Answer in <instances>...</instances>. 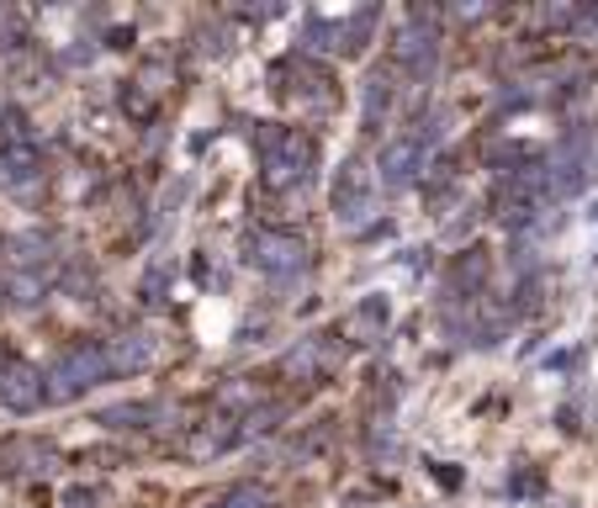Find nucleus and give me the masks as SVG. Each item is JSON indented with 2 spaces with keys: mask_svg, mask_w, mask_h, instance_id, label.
Returning a JSON list of instances; mask_svg holds the SVG:
<instances>
[{
  "mask_svg": "<svg viewBox=\"0 0 598 508\" xmlns=\"http://www.w3.org/2000/svg\"><path fill=\"white\" fill-rule=\"evenodd\" d=\"M255 144H260V180L270 191H291L302 186L318 165V144L302 127H281V122H255Z\"/></svg>",
  "mask_w": 598,
  "mask_h": 508,
  "instance_id": "nucleus-1",
  "label": "nucleus"
},
{
  "mask_svg": "<svg viewBox=\"0 0 598 508\" xmlns=\"http://www.w3.org/2000/svg\"><path fill=\"white\" fill-rule=\"evenodd\" d=\"M106 376H112L106 344H70V350L43 371V392H49V403H70V397H80V392L101 387Z\"/></svg>",
  "mask_w": 598,
  "mask_h": 508,
  "instance_id": "nucleus-2",
  "label": "nucleus"
},
{
  "mask_svg": "<svg viewBox=\"0 0 598 508\" xmlns=\"http://www.w3.org/2000/svg\"><path fill=\"white\" fill-rule=\"evenodd\" d=\"M377 212V169H365V159H344L334 175V218L339 228H360Z\"/></svg>",
  "mask_w": 598,
  "mask_h": 508,
  "instance_id": "nucleus-3",
  "label": "nucleus"
},
{
  "mask_svg": "<svg viewBox=\"0 0 598 508\" xmlns=\"http://www.w3.org/2000/svg\"><path fill=\"white\" fill-rule=\"evenodd\" d=\"M249 266L265 270V276H297L308 266V239L291 234V228H260L249 239Z\"/></svg>",
  "mask_w": 598,
  "mask_h": 508,
  "instance_id": "nucleus-4",
  "label": "nucleus"
},
{
  "mask_svg": "<svg viewBox=\"0 0 598 508\" xmlns=\"http://www.w3.org/2000/svg\"><path fill=\"white\" fill-rule=\"evenodd\" d=\"M424 154H430V133H398V138H386L382 154H377V180H382L386 191L413 186L419 169H424Z\"/></svg>",
  "mask_w": 598,
  "mask_h": 508,
  "instance_id": "nucleus-5",
  "label": "nucleus"
},
{
  "mask_svg": "<svg viewBox=\"0 0 598 508\" xmlns=\"http://www.w3.org/2000/svg\"><path fill=\"white\" fill-rule=\"evenodd\" d=\"M43 397H49V392H43V371H38V365L17 361V355H11V361H0V403H6V408H11V413H32Z\"/></svg>",
  "mask_w": 598,
  "mask_h": 508,
  "instance_id": "nucleus-6",
  "label": "nucleus"
},
{
  "mask_svg": "<svg viewBox=\"0 0 598 508\" xmlns=\"http://www.w3.org/2000/svg\"><path fill=\"white\" fill-rule=\"evenodd\" d=\"M386 323H392V302L386 297H360L355 308L344 313V323H339V339L344 344H377L386 334Z\"/></svg>",
  "mask_w": 598,
  "mask_h": 508,
  "instance_id": "nucleus-7",
  "label": "nucleus"
},
{
  "mask_svg": "<svg viewBox=\"0 0 598 508\" xmlns=\"http://www.w3.org/2000/svg\"><path fill=\"white\" fill-rule=\"evenodd\" d=\"M0 255H6V276L11 270H53V234L22 228V234L0 239Z\"/></svg>",
  "mask_w": 598,
  "mask_h": 508,
  "instance_id": "nucleus-8",
  "label": "nucleus"
},
{
  "mask_svg": "<svg viewBox=\"0 0 598 508\" xmlns=\"http://www.w3.org/2000/svg\"><path fill=\"white\" fill-rule=\"evenodd\" d=\"M32 180H43V148L22 138V144H0V186L27 191Z\"/></svg>",
  "mask_w": 598,
  "mask_h": 508,
  "instance_id": "nucleus-9",
  "label": "nucleus"
},
{
  "mask_svg": "<svg viewBox=\"0 0 598 508\" xmlns=\"http://www.w3.org/2000/svg\"><path fill=\"white\" fill-rule=\"evenodd\" d=\"M106 361H112V376H138V371H148V365L159 361V339L154 334H117L112 344H106Z\"/></svg>",
  "mask_w": 598,
  "mask_h": 508,
  "instance_id": "nucleus-10",
  "label": "nucleus"
},
{
  "mask_svg": "<svg viewBox=\"0 0 598 508\" xmlns=\"http://www.w3.org/2000/svg\"><path fill=\"white\" fill-rule=\"evenodd\" d=\"M334 361H339V350L329 344V339H297V350L281 355V371L297 376V382H318V376H323Z\"/></svg>",
  "mask_w": 598,
  "mask_h": 508,
  "instance_id": "nucleus-11",
  "label": "nucleus"
},
{
  "mask_svg": "<svg viewBox=\"0 0 598 508\" xmlns=\"http://www.w3.org/2000/svg\"><path fill=\"white\" fill-rule=\"evenodd\" d=\"M228 445H239V424H234L228 413H217V418L196 424L192 435H186V456H192V460H213V456H223Z\"/></svg>",
  "mask_w": 598,
  "mask_h": 508,
  "instance_id": "nucleus-12",
  "label": "nucleus"
},
{
  "mask_svg": "<svg viewBox=\"0 0 598 508\" xmlns=\"http://www.w3.org/2000/svg\"><path fill=\"white\" fill-rule=\"evenodd\" d=\"M53 287V270H11L6 276V297H11V308H38Z\"/></svg>",
  "mask_w": 598,
  "mask_h": 508,
  "instance_id": "nucleus-13",
  "label": "nucleus"
},
{
  "mask_svg": "<svg viewBox=\"0 0 598 508\" xmlns=\"http://www.w3.org/2000/svg\"><path fill=\"white\" fill-rule=\"evenodd\" d=\"M398 64H403L413 80H424V74L434 70V32H424V38H419V32H403V38H398Z\"/></svg>",
  "mask_w": 598,
  "mask_h": 508,
  "instance_id": "nucleus-14",
  "label": "nucleus"
},
{
  "mask_svg": "<svg viewBox=\"0 0 598 508\" xmlns=\"http://www.w3.org/2000/svg\"><path fill=\"white\" fill-rule=\"evenodd\" d=\"M169 80H175L169 59H144V64H138V74H133V91H144L148 101H159L169 91Z\"/></svg>",
  "mask_w": 598,
  "mask_h": 508,
  "instance_id": "nucleus-15",
  "label": "nucleus"
},
{
  "mask_svg": "<svg viewBox=\"0 0 598 508\" xmlns=\"http://www.w3.org/2000/svg\"><path fill=\"white\" fill-rule=\"evenodd\" d=\"M386 106H392V80L371 74V85H365V127H377L386 117Z\"/></svg>",
  "mask_w": 598,
  "mask_h": 508,
  "instance_id": "nucleus-16",
  "label": "nucleus"
},
{
  "mask_svg": "<svg viewBox=\"0 0 598 508\" xmlns=\"http://www.w3.org/2000/svg\"><path fill=\"white\" fill-rule=\"evenodd\" d=\"M217 508H265V498L255 493V487H239V493H228Z\"/></svg>",
  "mask_w": 598,
  "mask_h": 508,
  "instance_id": "nucleus-17",
  "label": "nucleus"
}]
</instances>
